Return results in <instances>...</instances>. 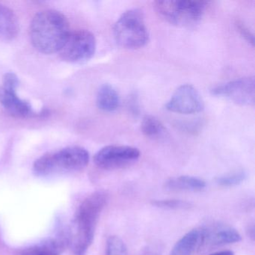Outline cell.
Here are the masks:
<instances>
[{
  "label": "cell",
  "mask_w": 255,
  "mask_h": 255,
  "mask_svg": "<svg viewBox=\"0 0 255 255\" xmlns=\"http://www.w3.org/2000/svg\"><path fill=\"white\" fill-rule=\"evenodd\" d=\"M108 201V195L97 191L81 203L70 230L69 246L73 255H86L95 237L101 213Z\"/></svg>",
  "instance_id": "1"
},
{
  "label": "cell",
  "mask_w": 255,
  "mask_h": 255,
  "mask_svg": "<svg viewBox=\"0 0 255 255\" xmlns=\"http://www.w3.org/2000/svg\"><path fill=\"white\" fill-rule=\"evenodd\" d=\"M66 17L55 10H44L35 14L30 25L32 45L44 54L60 51L69 35Z\"/></svg>",
  "instance_id": "2"
},
{
  "label": "cell",
  "mask_w": 255,
  "mask_h": 255,
  "mask_svg": "<svg viewBox=\"0 0 255 255\" xmlns=\"http://www.w3.org/2000/svg\"><path fill=\"white\" fill-rule=\"evenodd\" d=\"M89 162V153L86 149L72 146L43 155L35 161L33 170L41 176L74 172L84 169Z\"/></svg>",
  "instance_id": "3"
},
{
  "label": "cell",
  "mask_w": 255,
  "mask_h": 255,
  "mask_svg": "<svg viewBox=\"0 0 255 255\" xmlns=\"http://www.w3.org/2000/svg\"><path fill=\"white\" fill-rule=\"evenodd\" d=\"M209 2L203 0H163L153 3L159 17L171 24L189 27L202 18Z\"/></svg>",
  "instance_id": "4"
},
{
  "label": "cell",
  "mask_w": 255,
  "mask_h": 255,
  "mask_svg": "<svg viewBox=\"0 0 255 255\" xmlns=\"http://www.w3.org/2000/svg\"><path fill=\"white\" fill-rule=\"evenodd\" d=\"M113 35L119 45L128 50L144 47L149 41V33L142 11L132 8L124 12L115 23Z\"/></svg>",
  "instance_id": "5"
},
{
  "label": "cell",
  "mask_w": 255,
  "mask_h": 255,
  "mask_svg": "<svg viewBox=\"0 0 255 255\" xmlns=\"http://www.w3.org/2000/svg\"><path fill=\"white\" fill-rule=\"evenodd\" d=\"M96 50L95 35L86 29L70 32L65 44L59 52L61 58L69 62L89 60Z\"/></svg>",
  "instance_id": "6"
},
{
  "label": "cell",
  "mask_w": 255,
  "mask_h": 255,
  "mask_svg": "<svg viewBox=\"0 0 255 255\" xmlns=\"http://www.w3.org/2000/svg\"><path fill=\"white\" fill-rule=\"evenodd\" d=\"M139 150L127 145H109L103 147L94 156V162L101 169L116 170L135 163L139 159Z\"/></svg>",
  "instance_id": "7"
},
{
  "label": "cell",
  "mask_w": 255,
  "mask_h": 255,
  "mask_svg": "<svg viewBox=\"0 0 255 255\" xmlns=\"http://www.w3.org/2000/svg\"><path fill=\"white\" fill-rule=\"evenodd\" d=\"M255 86L254 77H244L216 86L211 89V94L228 98L238 105L251 106L255 104Z\"/></svg>",
  "instance_id": "8"
},
{
  "label": "cell",
  "mask_w": 255,
  "mask_h": 255,
  "mask_svg": "<svg viewBox=\"0 0 255 255\" xmlns=\"http://www.w3.org/2000/svg\"><path fill=\"white\" fill-rule=\"evenodd\" d=\"M204 108V101L199 92L191 85L180 86L165 104V109L171 113L192 115L201 113Z\"/></svg>",
  "instance_id": "9"
},
{
  "label": "cell",
  "mask_w": 255,
  "mask_h": 255,
  "mask_svg": "<svg viewBox=\"0 0 255 255\" xmlns=\"http://www.w3.org/2000/svg\"><path fill=\"white\" fill-rule=\"evenodd\" d=\"M202 246L214 247L238 243L241 240V235L237 230L227 225H217L209 228H203Z\"/></svg>",
  "instance_id": "10"
},
{
  "label": "cell",
  "mask_w": 255,
  "mask_h": 255,
  "mask_svg": "<svg viewBox=\"0 0 255 255\" xmlns=\"http://www.w3.org/2000/svg\"><path fill=\"white\" fill-rule=\"evenodd\" d=\"M0 104L14 117L25 119L36 116L30 104L20 99L17 92L6 90L2 86H0Z\"/></svg>",
  "instance_id": "11"
},
{
  "label": "cell",
  "mask_w": 255,
  "mask_h": 255,
  "mask_svg": "<svg viewBox=\"0 0 255 255\" xmlns=\"http://www.w3.org/2000/svg\"><path fill=\"white\" fill-rule=\"evenodd\" d=\"M203 237V228L192 230L176 243L170 255H193L197 249L201 247Z\"/></svg>",
  "instance_id": "12"
},
{
  "label": "cell",
  "mask_w": 255,
  "mask_h": 255,
  "mask_svg": "<svg viewBox=\"0 0 255 255\" xmlns=\"http://www.w3.org/2000/svg\"><path fill=\"white\" fill-rule=\"evenodd\" d=\"M19 32V22L14 11L0 4V41H11Z\"/></svg>",
  "instance_id": "13"
},
{
  "label": "cell",
  "mask_w": 255,
  "mask_h": 255,
  "mask_svg": "<svg viewBox=\"0 0 255 255\" xmlns=\"http://www.w3.org/2000/svg\"><path fill=\"white\" fill-rule=\"evenodd\" d=\"M164 187L171 192H200L205 189L206 182L192 176H179L168 179Z\"/></svg>",
  "instance_id": "14"
},
{
  "label": "cell",
  "mask_w": 255,
  "mask_h": 255,
  "mask_svg": "<svg viewBox=\"0 0 255 255\" xmlns=\"http://www.w3.org/2000/svg\"><path fill=\"white\" fill-rule=\"evenodd\" d=\"M96 103L100 110L106 113H113L120 106V96L111 85L104 84L98 89Z\"/></svg>",
  "instance_id": "15"
},
{
  "label": "cell",
  "mask_w": 255,
  "mask_h": 255,
  "mask_svg": "<svg viewBox=\"0 0 255 255\" xmlns=\"http://www.w3.org/2000/svg\"><path fill=\"white\" fill-rule=\"evenodd\" d=\"M64 242L58 239H49L25 251L21 255H60Z\"/></svg>",
  "instance_id": "16"
},
{
  "label": "cell",
  "mask_w": 255,
  "mask_h": 255,
  "mask_svg": "<svg viewBox=\"0 0 255 255\" xmlns=\"http://www.w3.org/2000/svg\"><path fill=\"white\" fill-rule=\"evenodd\" d=\"M141 130L144 136L152 139L162 138L165 134V128L162 122L152 116H146L143 118Z\"/></svg>",
  "instance_id": "17"
},
{
  "label": "cell",
  "mask_w": 255,
  "mask_h": 255,
  "mask_svg": "<svg viewBox=\"0 0 255 255\" xmlns=\"http://www.w3.org/2000/svg\"><path fill=\"white\" fill-rule=\"evenodd\" d=\"M247 174L243 170L228 173L225 175L220 176L216 179V183L221 187H234L238 186L245 181Z\"/></svg>",
  "instance_id": "18"
},
{
  "label": "cell",
  "mask_w": 255,
  "mask_h": 255,
  "mask_svg": "<svg viewBox=\"0 0 255 255\" xmlns=\"http://www.w3.org/2000/svg\"><path fill=\"white\" fill-rule=\"evenodd\" d=\"M106 255H128L125 242L116 236H111L107 240Z\"/></svg>",
  "instance_id": "19"
},
{
  "label": "cell",
  "mask_w": 255,
  "mask_h": 255,
  "mask_svg": "<svg viewBox=\"0 0 255 255\" xmlns=\"http://www.w3.org/2000/svg\"><path fill=\"white\" fill-rule=\"evenodd\" d=\"M152 204L155 207L165 210H186L191 207L190 203L177 199L154 200L152 201Z\"/></svg>",
  "instance_id": "20"
},
{
  "label": "cell",
  "mask_w": 255,
  "mask_h": 255,
  "mask_svg": "<svg viewBox=\"0 0 255 255\" xmlns=\"http://www.w3.org/2000/svg\"><path fill=\"white\" fill-rule=\"evenodd\" d=\"M3 86H2L4 89L12 92H17V86L19 85V80L17 75L14 73H7L3 77Z\"/></svg>",
  "instance_id": "21"
},
{
  "label": "cell",
  "mask_w": 255,
  "mask_h": 255,
  "mask_svg": "<svg viewBox=\"0 0 255 255\" xmlns=\"http://www.w3.org/2000/svg\"><path fill=\"white\" fill-rule=\"evenodd\" d=\"M237 31L240 32V35L249 43L254 45V35L251 32L250 29H248L247 26H245L244 23L240 21H237L236 23Z\"/></svg>",
  "instance_id": "22"
},
{
  "label": "cell",
  "mask_w": 255,
  "mask_h": 255,
  "mask_svg": "<svg viewBox=\"0 0 255 255\" xmlns=\"http://www.w3.org/2000/svg\"><path fill=\"white\" fill-rule=\"evenodd\" d=\"M255 225H252L249 226L247 229L248 235L252 240H255Z\"/></svg>",
  "instance_id": "23"
},
{
  "label": "cell",
  "mask_w": 255,
  "mask_h": 255,
  "mask_svg": "<svg viewBox=\"0 0 255 255\" xmlns=\"http://www.w3.org/2000/svg\"><path fill=\"white\" fill-rule=\"evenodd\" d=\"M210 255H235L232 251L226 250L222 251V252H215Z\"/></svg>",
  "instance_id": "24"
},
{
  "label": "cell",
  "mask_w": 255,
  "mask_h": 255,
  "mask_svg": "<svg viewBox=\"0 0 255 255\" xmlns=\"http://www.w3.org/2000/svg\"><path fill=\"white\" fill-rule=\"evenodd\" d=\"M141 255H159L157 253H156V252H144V253L141 254Z\"/></svg>",
  "instance_id": "25"
}]
</instances>
